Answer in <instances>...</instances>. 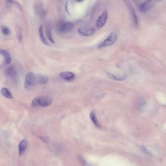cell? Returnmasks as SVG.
<instances>
[{
	"mask_svg": "<svg viewBox=\"0 0 166 166\" xmlns=\"http://www.w3.org/2000/svg\"><path fill=\"white\" fill-rule=\"evenodd\" d=\"M52 100L47 96H42L35 98L32 102V105L34 107L42 106L47 107L52 104Z\"/></svg>",
	"mask_w": 166,
	"mask_h": 166,
	"instance_id": "1",
	"label": "cell"
},
{
	"mask_svg": "<svg viewBox=\"0 0 166 166\" xmlns=\"http://www.w3.org/2000/svg\"><path fill=\"white\" fill-rule=\"evenodd\" d=\"M117 34L115 32H113L108 35V37L104 41H102L98 46V48H104L110 46L116 42L117 40Z\"/></svg>",
	"mask_w": 166,
	"mask_h": 166,
	"instance_id": "2",
	"label": "cell"
},
{
	"mask_svg": "<svg viewBox=\"0 0 166 166\" xmlns=\"http://www.w3.org/2000/svg\"><path fill=\"white\" fill-rule=\"evenodd\" d=\"M157 0H145L139 5V8L142 12H146L154 6Z\"/></svg>",
	"mask_w": 166,
	"mask_h": 166,
	"instance_id": "3",
	"label": "cell"
},
{
	"mask_svg": "<svg viewBox=\"0 0 166 166\" xmlns=\"http://www.w3.org/2000/svg\"><path fill=\"white\" fill-rule=\"evenodd\" d=\"M36 81L35 76L33 72H29L26 74V78L25 80L24 87L25 89H29L32 87L35 84Z\"/></svg>",
	"mask_w": 166,
	"mask_h": 166,
	"instance_id": "4",
	"label": "cell"
},
{
	"mask_svg": "<svg viewBox=\"0 0 166 166\" xmlns=\"http://www.w3.org/2000/svg\"><path fill=\"white\" fill-rule=\"evenodd\" d=\"M123 1H124L126 6L128 7V9L129 10L130 13L133 19V22L135 23V25L138 27V17H137L136 13L135 12L133 6L130 3V1H129V0H123Z\"/></svg>",
	"mask_w": 166,
	"mask_h": 166,
	"instance_id": "5",
	"label": "cell"
},
{
	"mask_svg": "<svg viewBox=\"0 0 166 166\" xmlns=\"http://www.w3.org/2000/svg\"><path fill=\"white\" fill-rule=\"evenodd\" d=\"M108 19V12L105 10L103 12L102 14L98 17V19L96 22L97 28L100 29L104 26L106 23Z\"/></svg>",
	"mask_w": 166,
	"mask_h": 166,
	"instance_id": "6",
	"label": "cell"
},
{
	"mask_svg": "<svg viewBox=\"0 0 166 166\" xmlns=\"http://www.w3.org/2000/svg\"><path fill=\"white\" fill-rule=\"evenodd\" d=\"M74 27V24L71 22H66L62 23L59 27V31L61 33H66L70 31Z\"/></svg>",
	"mask_w": 166,
	"mask_h": 166,
	"instance_id": "7",
	"label": "cell"
},
{
	"mask_svg": "<svg viewBox=\"0 0 166 166\" xmlns=\"http://www.w3.org/2000/svg\"><path fill=\"white\" fill-rule=\"evenodd\" d=\"M95 32V29L91 27L80 28L78 29V32L79 34L85 37L93 35Z\"/></svg>",
	"mask_w": 166,
	"mask_h": 166,
	"instance_id": "8",
	"label": "cell"
},
{
	"mask_svg": "<svg viewBox=\"0 0 166 166\" xmlns=\"http://www.w3.org/2000/svg\"><path fill=\"white\" fill-rule=\"evenodd\" d=\"M66 10L67 13L69 15H74L76 11L75 4L72 0H67L66 3Z\"/></svg>",
	"mask_w": 166,
	"mask_h": 166,
	"instance_id": "9",
	"label": "cell"
},
{
	"mask_svg": "<svg viewBox=\"0 0 166 166\" xmlns=\"http://www.w3.org/2000/svg\"><path fill=\"white\" fill-rule=\"evenodd\" d=\"M60 77L65 80L71 82L74 80L75 78V75L73 72L70 71H63L60 74Z\"/></svg>",
	"mask_w": 166,
	"mask_h": 166,
	"instance_id": "10",
	"label": "cell"
},
{
	"mask_svg": "<svg viewBox=\"0 0 166 166\" xmlns=\"http://www.w3.org/2000/svg\"><path fill=\"white\" fill-rule=\"evenodd\" d=\"M6 74L11 79H16L17 77V72L15 67L14 66H11L8 67L6 71Z\"/></svg>",
	"mask_w": 166,
	"mask_h": 166,
	"instance_id": "11",
	"label": "cell"
},
{
	"mask_svg": "<svg viewBox=\"0 0 166 166\" xmlns=\"http://www.w3.org/2000/svg\"><path fill=\"white\" fill-rule=\"evenodd\" d=\"M90 119L91 120V121L93 122L94 125H95V126L97 127V128H101L100 124V123L98 122V120L97 118V115H96V113L95 110H93L91 112L90 114Z\"/></svg>",
	"mask_w": 166,
	"mask_h": 166,
	"instance_id": "12",
	"label": "cell"
},
{
	"mask_svg": "<svg viewBox=\"0 0 166 166\" xmlns=\"http://www.w3.org/2000/svg\"><path fill=\"white\" fill-rule=\"evenodd\" d=\"M27 142L26 140L23 139L20 142L19 145L18 146V150L19 155H21L25 151L27 147Z\"/></svg>",
	"mask_w": 166,
	"mask_h": 166,
	"instance_id": "13",
	"label": "cell"
},
{
	"mask_svg": "<svg viewBox=\"0 0 166 166\" xmlns=\"http://www.w3.org/2000/svg\"><path fill=\"white\" fill-rule=\"evenodd\" d=\"M49 78L46 75H39L36 77V82L39 84H47Z\"/></svg>",
	"mask_w": 166,
	"mask_h": 166,
	"instance_id": "14",
	"label": "cell"
},
{
	"mask_svg": "<svg viewBox=\"0 0 166 166\" xmlns=\"http://www.w3.org/2000/svg\"><path fill=\"white\" fill-rule=\"evenodd\" d=\"M106 75L109 78L114 80L118 81H122L125 80L126 79V75H125L119 77V76L114 75L113 74H111L110 72H108L106 73Z\"/></svg>",
	"mask_w": 166,
	"mask_h": 166,
	"instance_id": "15",
	"label": "cell"
},
{
	"mask_svg": "<svg viewBox=\"0 0 166 166\" xmlns=\"http://www.w3.org/2000/svg\"><path fill=\"white\" fill-rule=\"evenodd\" d=\"M0 53H1V55L4 56L6 63L7 64H9L11 62V59L9 53L4 49H0Z\"/></svg>",
	"mask_w": 166,
	"mask_h": 166,
	"instance_id": "16",
	"label": "cell"
},
{
	"mask_svg": "<svg viewBox=\"0 0 166 166\" xmlns=\"http://www.w3.org/2000/svg\"><path fill=\"white\" fill-rule=\"evenodd\" d=\"M39 36H40V38L41 39L42 42L46 45H49V43H48L47 40L45 39L44 35V31H43V28H42V25L40 26L39 28Z\"/></svg>",
	"mask_w": 166,
	"mask_h": 166,
	"instance_id": "17",
	"label": "cell"
},
{
	"mask_svg": "<svg viewBox=\"0 0 166 166\" xmlns=\"http://www.w3.org/2000/svg\"><path fill=\"white\" fill-rule=\"evenodd\" d=\"M1 94H3L4 97H6L7 99H12V95L11 94V92H10L8 89H7L6 87L3 88L1 90Z\"/></svg>",
	"mask_w": 166,
	"mask_h": 166,
	"instance_id": "18",
	"label": "cell"
},
{
	"mask_svg": "<svg viewBox=\"0 0 166 166\" xmlns=\"http://www.w3.org/2000/svg\"><path fill=\"white\" fill-rule=\"evenodd\" d=\"M47 34L49 41H50L52 44H54L55 43V42L53 38V37H52V33H51V31L50 28H48L47 29Z\"/></svg>",
	"mask_w": 166,
	"mask_h": 166,
	"instance_id": "19",
	"label": "cell"
},
{
	"mask_svg": "<svg viewBox=\"0 0 166 166\" xmlns=\"http://www.w3.org/2000/svg\"><path fill=\"white\" fill-rule=\"evenodd\" d=\"M1 30L3 34L6 35H9L10 34V30L6 26H1Z\"/></svg>",
	"mask_w": 166,
	"mask_h": 166,
	"instance_id": "20",
	"label": "cell"
},
{
	"mask_svg": "<svg viewBox=\"0 0 166 166\" xmlns=\"http://www.w3.org/2000/svg\"><path fill=\"white\" fill-rule=\"evenodd\" d=\"M79 162H80V164H82V166H85V165H87V163L86 162V160H85L84 158L82 157V156H80V155H79Z\"/></svg>",
	"mask_w": 166,
	"mask_h": 166,
	"instance_id": "21",
	"label": "cell"
},
{
	"mask_svg": "<svg viewBox=\"0 0 166 166\" xmlns=\"http://www.w3.org/2000/svg\"><path fill=\"white\" fill-rule=\"evenodd\" d=\"M145 102L144 100L141 99L139 101V102H138V109H142L143 108V106H144V104Z\"/></svg>",
	"mask_w": 166,
	"mask_h": 166,
	"instance_id": "22",
	"label": "cell"
},
{
	"mask_svg": "<svg viewBox=\"0 0 166 166\" xmlns=\"http://www.w3.org/2000/svg\"><path fill=\"white\" fill-rule=\"evenodd\" d=\"M18 38H19V42H21L22 40V31H21V30H20L19 34V37H18Z\"/></svg>",
	"mask_w": 166,
	"mask_h": 166,
	"instance_id": "23",
	"label": "cell"
},
{
	"mask_svg": "<svg viewBox=\"0 0 166 166\" xmlns=\"http://www.w3.org/2000/svg\"><path fill=\"white\" fill-rule=\"evenodd\" d=\"M13 0H7V4H10L13 3Z\"/></svg>",
	"mask_w": 166,
	"mask_h": 166,
	"instance_id": "24",
	"label": "cell"
},
{
	"mask_svg": "<svg viewBox=\"0 0 166 166\" xmlns=\"http://www.w3.org/2000/svg\"><path fill=\"white\" fill-rule=\"evenodd\" d=\"M133 1H135V2H136V3H139V1H140L141 0H133Z\"/></svg>",
	"mask_w": 166,
	"mask_h": 166,
	"instance_id": "25",
	"label": "cell"
},
{
	"mask_svg": "<svg viewBox=\"0 0 166 166\" xmlns=\"http://www.w3.org/2000/svg\"><path fill=\"white\" fill-rule=\"evenodd\" d=\"M76 1L78 2H80V1H83V0H76Z\"/></svg>",
	"mask_w": 166,
	"mask_h": 166,
	"instance_id": "26",
	"label": "cell"
},
{
	"mask_svg": "<svg viewBox=\"0 0 166 166\" xmlns=\"http://www.w3.org/2000/svg\"><path fill=\"white\" fill-rule=\"evenodd\" d=\"M90 166V165H89V164H87V165H85V166Z\"/></svg>",
	"mask_w": 166,
	"mask_h": 166,
	"instance_id": "27",
	"label": "cell"
},
{
	"mask_svg": "<svg viewBox=\"0 0 166 166\" xmlns=\"http://www.w3.org/2000/svg\"><path fill=\"white\" fill-rule=\"evenodd\" d=\"M157 1H162V0H157Z\"/></svg>",
	"mask_w": 166,
	"mask_h": 166,
	"instance_id": "28",
	"label": "cell"
}]
</instances>
